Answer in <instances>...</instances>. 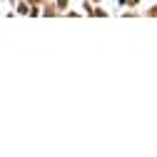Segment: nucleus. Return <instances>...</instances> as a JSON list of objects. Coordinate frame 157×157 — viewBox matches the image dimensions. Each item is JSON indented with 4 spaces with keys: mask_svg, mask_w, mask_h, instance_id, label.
Masks as SVG:
<instances>
[{
    "mask_svg": "<svg viewBox=\"0 0 157 157\" xmlns=\"http://www.w3.org/2000/svg\"><path fill=\"white\" fill-rule=\"evenodd\" d=\"M40 17H60V10L55 8L52 0H45V3L40 5Z\"/></svg>",
    "mask_w": 157,
    "mask_h": 157,
    "instance_id": "obj_1",
    "label": "nucleus"
},
{
    "mask_svg": "<svg viewBox=\"0 0 157 157\" xmlns=\"http://www.w3.org/2000/svg\"><path fill=\"white\" fill-rule=\"evenodd\" d=\"M13 8H15V15H25V17H28V10H30V3H28V0H17V3H15Z\"/></svg>",
    "mask_w": 157,
    "mask_h": 157,
    "instance_id": "obj_2",
    "label": "nucleus"
},
{
    "mask_svg": "<svg viewBox=\"0 0 157 157\" xmlns=\"http://www.w3.org/2000/svg\"><path fill=\"white\" fill-rule=\"evenodd\" d=\"M107 15H110V13L102 8V3H100V5H92V13H90V17H107Z\"/></svg>",
    "mask_w": 157,
    "mask_h": 157,
    "instance_id": "obj_3",
    "label": "nucleus"
},
{
    "mask_svg": "<svg viewBox=\"0 0 157 157\" xmlns=\"http://www.w3.org/2000/svg\"><path fill=\"white\" fill-rule=\"evenodd\" d=\"M142 0H117V5L120 8H140Z\"/></svg>",
    "mask_w": 157,
    "mask_h": 157,
    "instance_id": "obj_4",
    "label": "nucleus"
},
{
    "mask_svg": "<svg viewBox=\"0 0 157 157\" xmlns=\"http://www.w3.org/2000/svg\"><path fill=\"white\" fill-rule=\"evenodd\" d=\"M52 3H55V8H57V10H60V15L70 8V0H52Z\"/></svg>",
    "mask_w": 157,
    "mask_h": 157,
    "instance_id": "obj_5",
    "label": "nucleus"
},
{
    "mask_svg": "<svg viewBox=\"0 0 157 157\" xmlns=\"http://www.w3.org/2000/svg\"><path fill=\"white\" fill-rule=\"evenodd\" d=\"M28 17H40V5H30V10H28Z\"/></svg>",
    "mask_w": 157,
    "mask_h": 157,
    "instance_id": "obj_6",
    "label": "nucleus"
},
{
    "mask_svg": "<svg viewBox=\"0 0 157 157\" xmlns=\"http://www.w3.org/2000/svg\"><path fill=\"white\" fill-rule=\"evenodd\" d=\"M145 17H157V5H152V8H147L145 13H142Z\"/></svg>",
    "mask_w": 157,
    "mask_h": 157,
    "instance_id": "obj_7",
    "label": "nucleus"
},
{
    "mask_svg": "<svg viewBox=\"0 0 157 157\" xmlns=\"http://www.w3.org/2000/svg\"><path fill=\"white\" fill-rule=\"evenodd\" d=\"M82 13H85V15L92 13V3H90V0H82Z\"/></svg>",
    "mask_w": 157,
    "mask_h": 157,
    "instance_id": "obj_8",
    "label": "nucleus"
},
{
    "mask_svg": "<svg viewBox=\"0 0 157 157\" xmlns=\"http://www.w3.org/2000/svg\"><path fill=\"white\" fill-rule=\"evenodd\" d=\"M63 15H67V17H80V15H82V13H77V10H65V13H63Z\"/></svg>",
    "mask_w": 157,
    "mask_h": 157,
    "instance_id": "obj_9",
    "label": "nucleus"
},
{
    "mask_svg": "<svg viewBox=\"0 0 157 157\" xmlns=\"http://www.w3.org/2000/svg\"><path fill=\"white\" fill-rule=\"evenodd\" d=\"M135 15H140L137 10H122V17H135Z\"/></svg>",
    "mask_w": 157,
    "mask_h": 157,
    "instance_id": "obj_10",
    "label": "nucleus"
},
{
    "mask_svg": "<svg viewBox=\"0 0 157 157\" xmlns=\"http://www.w3.org/2000/svg\"><path fill=\"white\" fill-rule=\"evenodd\" d=\"M90 3H92V5H100V3H105V0H90Z\"/></svg>",
    "mask_w": 157,
    "mask_h": 157,
    "instance_id": "obj_11",
    "label": "nucleus"
},
{
    "mask_svg": "<svg viewBox=\"0 0 157 157\" xmlns=\"http://www.w3.org/2000/svg\"><path fill=\"white\" fill-rule=\"evenodd\" d=\"M15 3H17V0H8V5H10V8H13V5H15Z\"/></svg>",
    "mask_w": 157,
    "mask_h": 157,
    "instance_id": "obj_12",
    "label": "nucleus"
}]
</instances>
